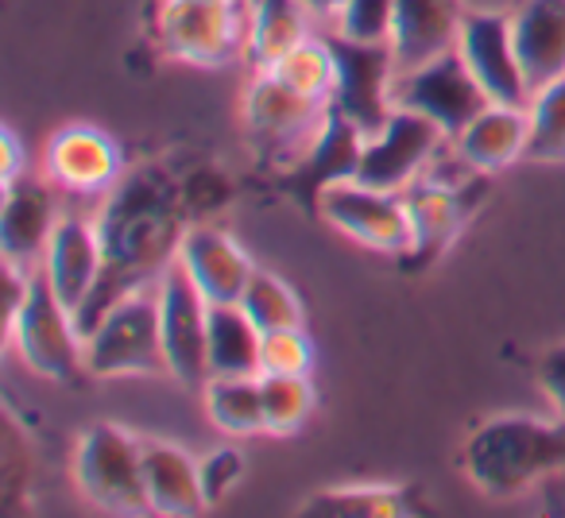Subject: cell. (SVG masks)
<instances>
[{"instance_id":"9a60e30c","label":"cell","mask_w":565,"mask_h":518,"mask_svg":"<svg viewBox=\"0 0 565 518\" xmlns=\"http://www.w3.org/2000/svg\"><path fill=\"white\" fill-rule=\"evenodd\" d=\"M338 51V89H333L330 109L345 112L349 120L364 128V136L376 132L392 117V82H395V55L392 47H369V43L333 40Z\"/></svg>"},{"instance_id":"83f0119b","label":"cell","mask_w":565,"mask_h":518,"mask_svg":"<svg viewBox=\"0 0 565 518\" xmlns=\"http://www.w3.org/2000/svg\"><path fill=\"white\" fill-rule=\"evenodd\" d=\"M526 117H531L526 159L565 163V74L534 89L531 101H526Z\"/></svg>"},{"instance_id":"6da1fadb","label":"cell","mask_w":565,"mask_h":518,"mask_svg":"<svg viewBox=\"0 0 565 518\" xmlns=\"http://www.w3.org/2000/svg\"><path fill=\"white\" fill-rule=\"evenodd\" d=\"M102 251L105 271L94 299L82 306L78 330L86 337L97 325V317L120 302L125 294L156 283L179 256V240L186 228L179 225V209L167 190V182L156 171H140L132 179H120L105 205L102 220Z\"/></svg>"},{"instance_id":"4dcf8cb0","label":"cell","mask_w":565,"mask_h":518,"mask_svg":"<svg viewBox=\"0 0 565 518\" xmlns=\"http://www.w3.org/2000/svg\"><path fill=\"white\" fill-rule=\"evenodd\" d=\"M315 368V345L302 325L267 330L259 337V376H310Z\"/></svg>"},{"instance_id":"7c38bea8","label":"cell","mask_w":565,"mask_h":518,"mask_svg":"<svg viewBox=\"0 0 565 518\" xmlns=\"http://www.w3.org/2000/svg\"><path fill=\"white\" fill-rule=\"evenodd\" d=\"M43 174L55 182L63 194L102 197L113 194L125 174V159L113 136L94 125H71L55 132L43 148Z\"/></svg>"},{"instance_id":"d4e9b609","label":"cell","mask_w":565,"mask_h":518,"mask_svg":"<svg viewBox=\"0 0 565 518\" xmlns=\"http://www.w3.org/2000/svg\"><path fill=\"white\" fill-rule=\"evenodd\" d=\"M205 414L228 438H256L267 433L264 391L259 376H210L205 379Z\"/></svg>"},{"instance_id":"603a6c76","label":"cell","mask_w":565,"mask_h":518,"mask_svg":"<svg viewBox=\"0 0 565 518\" xmlns=\"http://www.w3.org/2000/svg\"><path fill=\"white\" fill-rule=\"evenodd\" d=\"M310 20L315 12L307 0H252L248 4V47L256 71H271L287 51H295L302 40H310Z\"/></svg>"},{"instance_id":"d6986e66","label":"cell","mask_w":565,"mask_h":518,"mask_svg":"<svg viewBox=\"0 0 565 518\" xmlns=\"http://www.w3.org/2000/svg\"><path fill=\"white\" fill-rule=\"evenodd\" d=\"M526 140H531L526 105H488V109L449 143H454L457 159H461L472 174H495V171H508L511 163H519V159L526 155Z\"/></svg>"},{"instance_id":"484cf974","label":"cell","mask_w":565,"mask_h":518,"mask_svg":"<svg viewBox=\"0 0 565 518\" xmlns=\"http://www.w3.org/2000/svg\"><path fill=\"white\" fill-rule=\"evenodd\" d=\"M302 510L315 515H361V518H392L415 510L411 492L399 484H341L310 495Z\"/></svg>"},{"instance_id":"ac0fdd59","label":"cell","mask_w":565,"mask_h":518,"mask_svg":"<svg viewBox=\"0 0 565 518\" xmlns=\"http://www.w3.org/2000/svg\"><path fill=\"white\" fill-rule=\"evenodd\" d=\"M465 17L469 12H465L461 0H395V74L415 71V66L454 51L457 40H461Z\"/></svg>"},{"instance_id":"5b68a950","label":"cell","mask_w":565,"mask_h":518,"mask_svg":"<svg viewBox=\"0 0 565 518\" xmlns=\"http://www.w3.org/2000/svg\"><path fill=\"white\" fill-rule=\"evenodd\" d=\"M74 487L94 507L113 515H143L151 510L143 492V441L125 425L97 422L74 445Z\"/></svg>"},{"instance_id":"e575fe53","label":"cell","mask_w":565,"mask_h":518,"mask_svg":"<svg viewBox=\"0 0 565 518\" xmlns=\"http://www.w3.org/2000/svg\"><path fill=\"white\" fill-rule=\"evenodd\" d=\"M0 151H4V186H9V182H17L20 179V166H24V148H20V140H17V132H12V128H4V132H0Z\"/></svg>"},{"instance_id":"d6a6232c","label":"cell","mask_w":565,"mask_h":518,"mask_svg":"<svg viewBox=\"0 0 565 518\" xmlns=\"http://www.w3.org/2000/svg\"><path fill=\"white\" fill-rule=\"evenodd\" d=\"M198 476H202L205 503H221L244 479V453L236 445H217L205 456H198Z\"/></svg>"},{"instance_id":"e0dca14e","label":"cell","mask_w":565,"mask_h":518,"mask_svg":"<svg viewBox=\"0 0 565 518\" xmlns=\"http://www.w3.org/2000/svg\"><path fill=\"white\" fill-rule=\"evenodd\" d=\"M55 182L24 179L4 186V217H0V240H4V263H20L28 271H40L47 240L55 233L58 217L55 209Z\"/></svg>"},{"instance_id":"30bf717a","label":"cell","mask_w":565,"mask_h":518,"mask_svg":"<svg viewBox=\"0 0 565 518\" xmlns=\"http://www.w3.org/2000/svg\"><path fill=\"white\" fill-rule=\"evenodd\" d=\"M318 213H322L338 233H345L349 240L364 244V248H372V251L407 256L411 244H415L407 197L392 194V190H376L356 179H341L322 190Z\"/></svg>"},{"instance_id":"8fae6325","label":"cell","mask_w":565,"mask_h":518,"mask_svg":"<svg viewBox=\"0 0 565 518\" xmlns=\"http://www.w3.org/2000/svg\"><path fill=\"white\" fill-rule=\"evenodd\" d=\"M156 287L167 371L186 387H205L210 379V302L179 263H171Z\"/></svg>"},{"instance_id":"5bb4252c","label":"cell","mask_w":565,"mask_h":518,"mask_svg":"<svg viewBox=\"0 0 565 518\" xmlns=\"http://www.w3.org/2000/svg\"><path fill=\"white\" fill-rule=\"evenodd\" d=\"M40 271L51 283V291L58 294V302H63L74 314V322H78L82 306L94 299L97 283H102V271H105L102 228L89 217H82V213H63L47 240V251H43Z\"/></svg>"},{"instance_id":"f1b7e54d","label":"cell","mask_w":565,"mask_h":518,"mask_svg":"<svg viewBox=\"0 0 565 518\" xmlns=\"http://www.w3.org/2000/svg\"><path fill=\"white\" fill-rule=\"evenodd\" d=\"M264 391V422L275 438H291L315 414V384L310 376H259Z\"/></svg>"},{"instance_id":"9c48e42d","label":"cell","mask_w":565,"mask_h":518,"mask_svg":"<svg viewBox=\"0 0 565 518\" xmlns=\"http://www.w3.org/2000/svg\"><path fill=\"white\" fill-rule=\"evenodd\" d=\"M392 101L403 105V109L423 112L449 140H457L492 105L484 89H480V82L472 78V71L465 66V58L457 55V47L430 58V63L415 66V71L395 74Z\"/></svg>"},{"instance_id":"52a82bcc","label":"cell","mask_w":565,"mask_h":518,"mask_svg":"<svg viewBox=\"0 0 565 518\" xmlns=\"http://www.w3.org/2000/svg\"><path fill=\"white\" fill-rule=\"evenodd\" d=\"M326 117H330V105L291 89L275 71H256V82L244 94V128H248V140L264 155L279 159V163L307 155L310 143L322 132Z\"/></svg>"},{"instance_id":"4316f807","label":"cell","mask_w":565,"mask_h":518,"mask_svg":"<svg viewBox=\"0 0 565 518\" xmlns=\"http://www.w3.org/2000/svg\"><path fill=\"white\" fill-rule=\"evenodd\" d=\"M271 71L291 89L330 105L333 89H338V51H333V43L310 35V40H302L295 51H287Z\"/></svg>"},{"instance_id":"7402d4cb","label":"cell","mask_w":565,"mask_h":518,"mask_svg":"<svg viewBox=\"0 0 565 518\" xmlns=\"http://www.w3.org/2000/svg\"><path fill=\"white\" fill-rule=\"evenodd\" d=\"M407 209H411V228H415V244H411L407 256L415 259H434L469 220V194H465L461 182H438V179H418L407 190Z\"/></svg>"},{"instance_id":"836d02e7","label":"cell","mask_w":565,"mask_h":518,"mask_svg":"<svg viewBox=\"0 0 565 518\" xmlns=\"http://www.w3.org/2000/svg\"><path fill=\"white\" fill-rule=\"evenodd\" d=\"M539 387L546 391L550 407H554L557 414L565 418V345L542 353V360H539Z\"/></svg>"},{"instance_id":"277c9868","label":"cell","mask_w":565,"mask_h":518,"mask_svg":"<svg viewBox=\"0 0 565 518\" xmlns=\"http://www.w3.org/2000/svg\"><path fill=\"white\" fill-rule=\"evenodd\" d=\"M9 341L20 360L43 379L71 384L78 371H86V337L71 310L58 302L43 271H35L28 294L9 314Z\"/></svg>"},{"instance_id":"1f68e13d","label":"cell","mask_w":565,"mask_h":518,"mask_svg":"<svg viewBox=\"0 0 565 518\" xmlns=\"http://www.w3.org/2000/svg\"><path fill=\"white\" fill-rule=\"evenodd\" d=\"M341 40L369 43V47H392L395 28V0H345L341 12L333 17Z\"/></svg>"},{"instance_id":"3957f363","label":"cell","mask_w":565,"mask_h":518,"mask_svg":"<svg viewBox=\"0 0 565 518\" xmlns=\"http://www.w3.org/2000/svg\"><path fill=\"white\" fill-rule=\"evenodd\" d=\"M156 283L125 294V299L113 302V306L97 317V325L86 333L89 376L120 379V376H156V371H167Z\"/></svg>"},{"instance_id":"cb8c5ba5","label":"cell","mask_w":565,"mask_h":518,"mask_svg":"<svg viewBox=\"0 0 565 518\" xmlns=\"http://www.w3.org/2000/svg\"><path fill=\"white\" fill-rule=\"evenodd\" d=\"M259 337L241 302L210 306V376H259Z\"/></svg>"},{"instance_id":"8992f818","label":"cell","mask_w":565,"mask_h":518,"mask_svg":"<svg viewBox=\"0 0 565 518\" xmlns=\"http://www.w3.org/2000/svg\"><path fill=\"white\" fill-rule=\"evenodd\" d=\"M449 143V136L441 132L434 120H426L423 112L403 109L395 105L392 117L364 136L361 163H356V182L376 190H392V194H407L418 179L430 174V166L438 163L441 148Z\"/></svg>"},{"instance_id":"f546056e","label":"cell","mask_w":565,"mask_h":518,"mask_svg":"<svg viewBox=\"0 0 565 518\" xmlns=\"http://www.w3.org/2000/svg\"><path fill=\"white\" fill-rule=\"evenodd\" d=\"M241 306L244 314L256 322L259 333L267 330H287V325H302V302L299 294L291 291L287 279H279L275 271H259L248 279L241 294Z\"/></svg>"},{"instance_id":"4fadbf2b","label":"cell","mask_w":565,"mask_h":518,"mask_svg":"<svg viewBox=\"0 0 565 518\" xmlns=\"http://www.w3.org/2000/svg\"><path fill=\"white\" fill-rule=\"evenodd\" d=\"M457 55L480 82L492 105H526L531 101V82L515 55L511 40V17L500 12H469L457 40Z\"/></svg>"},{"instance_id":"7a4b0ae2","label":"cell","mask_w":565,"mask_h":518,"mask_svg":"<svg viewBox=\"0 0 565 518\" xmlns=\"http://www.w3.org/2000/svg\"><path fill=\"white\" fill-rule=\"evenodd\" d=\"M461 468L492 499H511L565 472V418L500 414L480 422L461 449Z\"/></svg>"},{"instance_id":"8d00e7d4","label":"cell","mask_w":565,"mask_h":518,"mask_svg":"<svg viewBox=\"0 0 565 518\" xmlns=\"http://www.w3.org/2000/svg\"><path fill=\"white\" fill-rule=\"evenodd\" d=\"M202 4H252V0H202Z\"/></svg>"},{"instance_id":"d590c367","label":"cell","mask_w":565,"mask_h":518,"mask_svg":"<svg viewBox=\"0 0 565 518\" xmlns=\"http://www.w3.org/2000/svg\"><path fill=\"white\" fill-rule=\"evenodd\" d=\"M341 4H345V0H307V9L315 12V17H338L341 12Z\"/></svg>"},{"instance_id":"44dd1931","label":"cell","mask_w":565,"mask_h":518,"mask_svg":"<svg viewBox=\"0 0 565 518\" xmlns=\"http://www.w3.org/2000/svg\"><path fill=\"white\" fill-rule=\"evenodd\" d=\"M143 492L156 515H202L210 503L202 492L198 461L174 441H143Z\"/></svg>"},{"instance_id":"2e32d148","label":"cell","mask_w":565,"mask_h":518,"mask_svg":"<svg viewBox=\"0 0 565 518\" xmlns=\"http://www.w3.org/2000/svg\"><path fill=\"white\" fill-rule=\"evenodd\" d=\"M182 271L190 276V283L205 294L210 306L217 302H241L248 279L256 276V263L248 259V251L213 225H190L179 240V256H174Z\"/></svg>"},{"instance_id":"ba28073f","label":"cell","mask_w":565,"mask_h":518,"mask_svg":"<svg viewBox=\"0 0 565 518\" xmlns=\"http://www.w3.org/2000/svg\"><path fill=\"white\" fill-rule=\"evenodd\" d=\"M156 40L171 58L190 66H225L248 47V4L163 0Z\"/></svg>"},{"instance_id":"ffe728a7","label":"cell","mask_w":565,"mask_h":518,"mask_svg":"<svg viewBox=\"0 0 565 518\" xmlns=\"http://www.w3.org/2000/svg\"><path fill=\"white\" fill-rule=\"evenodd\" d=\"M511 40L531 94L565 74V0H523L511 17Z\"/></svg>"}]
</instances>
